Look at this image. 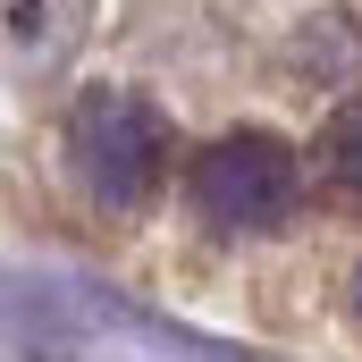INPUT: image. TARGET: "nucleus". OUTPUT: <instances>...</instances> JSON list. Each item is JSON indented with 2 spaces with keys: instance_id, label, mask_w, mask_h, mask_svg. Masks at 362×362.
Returning <instances> with one entry per match:
<instances>
[{
  "instance_id": "f03ea898",
  "label": "nucleus",
  "mask_w": 362,
  "mask_h": 362,
  "mask_svg": "<svg viewBox=\"0 0 362 362\" xmlns=\"http://www.w3.org/2000/svg\"><path fill=\"white\" fill-rule=\"evenodd\" d=\"M185 202L219 236H270L278 219H295V202H303V169H295V152L278 135L245 127V135H219V144L194 152Z\"/></svg>"
},
{
  "instance_id": "f257e3e1",
  "label": "nucleus",
  "mask_w": 362,
  "mask_h": 362,
  "mask_svg": "<svg viewBox=\"0 0 362 362\" xmlns=\"http://www.w3.org/2000/svg\"><path fill=\"white\" fill-rule=\"evenodd\" d=\"M169 160H177V135L144 93L93 85L68 110V169H76V185L101 211H144L169 185Z\"/></svg>"
},
{
  "instance_id": "39448f33",
  "label": "nucleus",
  "mask_w": 362,
  "mask_h": 362,
  "mask_svg": "<svg viewBox=\"0 0 362 362\" xmlns=\"http://www.w3.org/2000/svg\"><path fill=\"white\" fill-rule=\"evenodd\" d=\"M354 312H362V270H354Z\"/></svg>"
},
{
  "instance_id": "20e7f679",
  "label": "nucleus",
  "mask_w": 362,
  "mask_h": 362,
  "mask_svg": "<svg viewBox=\"0 0 362 362\" xmlns=\"http://www.w3.org/2000/svg\"><path fill=\"white\" fill-rule=\"evenodd\" d=\"M320 169L346 185V194H362V93L329 118V127H320Z\"/></svg>"
},
{
  "instance_id": "7ed1b4c3",
  "label": "nucleus",
  "mask_w": 362,
  "mask_h": 362,
  "mask_svg": "<svg viewBox=\"0 0 362 362\" xmlns=\"http://www.w3.org/2000/svg\"><path fill=\"white\" fill-rule=\"evenodd\" d=\"M93 25V0H8V68L51 76Z\"/></svg>"
}]
</instances>
